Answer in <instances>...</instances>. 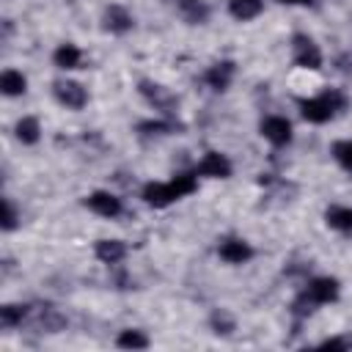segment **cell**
Masks as SVG:
<instances>
[{
  "mask_svg": "<svg viewBox=\"0 0 352 352\" xmlns=\"http://www.w3.org/2000/svg\"><path fill=\"white\" fill-rule=\"evenodd\" d=\"M195 187H198V182H195L192 173H179V176H173L170 182H148V184L143 187V201H146L148 206L162 209V206L179 201V198L195 192Z\"/></svg>",
  "mask_w": 352,
  "mask_h": 352,
  "instance_id": "1",
  "label": "cell"
},
{
  "mask_svg": "<svg viewBox=\"0 0 352 352\" xmlns=\"http://www.w3.org/2000/svg\"><path fill=\"white\" fill-rule=\"evenodd\" d=\"M297 107H300V113H302L305 121H311V124H324V121H330L336 113L346 110V96H344L341 91H336V88H327V91H322V94L314 96V99H297Z\"/></svg>",
  "mask_w": 352,
  "mask_h": 352,
  "instance_id": "2",
  "label": "cell"
},
{
  "mask_svg": "<svg viewBox=\"0 0 352 352\" xmlns=\"http://www.w3.org/2000/svg\"><path fill=\"white\" fill-rule=\"evenodd\" d=\"M138 91H140V96L148 104H154V110H160L162 116H170L173 118V113L179 107V99H176V94L170 88H165L162 82H154V80H140L138 82Z\"/></svg>",
  "mask_w": 352,
  "mask_h": 352,
  "instance_id": "3",
  "label": "cell"
},
{
  "mask_svg": "<svg viewBox=\"0 0 352 352\" xmlns=\"http://www.w3.org/2000/svg\"><path fill=\"white\" fill-rule=\"evenodd\" d=\"M292 60L300 66V69H322V50L316 47V41L305 33H294L292 36Z\"/></svg>",
  "mask_w": 352,
  "mask_h": 352,
  "instance_id": "4",
  "label": "cell"
},
{
  "mask_svg": "<svg viewBox=\"0 0 352 352\" xmlns=\"http://www.w3.org/2000/svg\"><path fill=\"white\" fill-rule=\"evenodd\" d=\"M52 94L69 110H82L88 104V91L80 82H74V80H58V82H52Z\"/></svg>",
  "mask_w": 352,
  "mask_h": 352,
  "instance_id": "5",
  "label": "cell"
},
{
  "mask_svg": "<svg viewBox=\"0 0 352 352\" xmlns=\"http://www.w3.org/2000/svg\"><path fill=\"white\" fill-rule=\"evenodd\" d=\"M102 28L110 30V33H116V36H124V33H129L135 28V19H132V14L124 6L110 3L104 8V14H102Z\"/></svg>",
  "mask_w": 352,
  "mask_h": 352,
  "instance_id": "6",
  "label": "cell"
},
{
  "mask_svg": "<svg viewBox=\"0 0 352 352\" xmlns=\"http://www.w3.org/2000/svg\"><path fill=\"white\" fill-rule=\"evenodd\" d=\"M261 135L272 143V146H289L292 143V121L283 116H267L261 121Z\"/></svg>",
  "mask_w": 352,
  "mask_h": 352,
  "instance_id": "7",
  "label": "cell"
},
{
  "mask_svg": "<svg viewBox=\"0 0 352 352\" xmlns=\"http://www.w3.org/2000/svg\"><path fill=\"white\" fill-rule=\"evenodd\" d=\"M195 176H209V179H228L231 176V162L220 151H206L204 160L195 165Z\"/></svg>",
  "mask_w": 352,
  "mask_h": 352,
  "instance_id": "8",
  "label": "cell"
},
{
  "mask_svg": "<svg viewBox=\"0 0 352 352\" xmlns=\"http://www.w3.org/2000/svg\"><path fill=\"white\" fill-rule=\"evenodd\" d=\"M234 74H236L234 60H217V63H212V66L204 72V82H206L212 91L220 94V91H226V88L231 85Z\"/></svg>",
  "mask_w": 352,
  "mask_h": 352,
  "instance_id": "9",
  "label": "cell"
},
{
  "mask_svg": "<svg viewBox=\"0 0 352 352\" xmlns=\"http://www.w3.org/2000/svg\"><path fill=\"white\" fill-rule=\"evenodd\" d=\"M85 206L94 212V214H99V217H118L121 214V198H116L113 192H104V190H96V192H91L88 198H85Z\"/></svg>",
  "mask_w": 352,
  "mask_h": 352,
  "instance_id": "10",
  "label": "cell"
},
{
  "mask_svg": "<svg viewBox=\"0 0 352 352\" xmlns=\"http://www.w3.org/2000/svg\"><path fill=\"white\" fill-rule=\"evenodd\" d=\"M305 297H308L314 305L333 302V300L338 297V280H336V278H314V280L305 286Z\"/></svg>",
  "mask_w": 352,
  "mask_h": 352,
  "instance_id": "11",
  "label": "cell"
},
{
  "mask_svg": "<svg viewBox=\"0 0 352 352\" xmlns=\"http://www.w3.org/2000/svg\"><path fill=\"white\" fill-rule=\"evenodd\" d=\"M217 253H220V258L226 264H245L253 256V248L245 239H223L220 248H217Z\"/></svg>",
  "mask_w": 352,
  "mask_h": 352,
  "instance_id": "12",
  "label": "cell"
},
{
  "mask_svg": "<svg viewBox=\"0 0 352 352\" xmlns=\"http://www.w3.org/2000/svg\"><path fill=\"white\" fill-rule=\"evenodd\" d=\"M36 327L41 333H60L66 327V316L55 305H38L36 308Z\"/></svg>",
  "mask_w": 352,
  "mask_h": 352,
  "instance_id": "13",
  "label": "cell"
},
{
  "mask_svg": "<svg viewBox=\"0 0 352 352\" xmlns=\"http://www.w3.org/2000/svg\"><path fill=\"white\" fill-rule=\"evenodd\" d=\"M94 256L102 261V264H118L124 256H126V245L121 239H99L94 245Z\"/></svg>",
  "mask_w": 352,
  "mask_h": 352,
  "instance_id": "14",
  "label": "cell"
},
{
  "mask_svg": "<svg viewBox=\"0 0 352 352\" xmlns=\"http://www.w3.org/2000/svg\"><path fill=\"white\" fill-rule=\"evenodd\" d=\"M52 63H55L58 69H63V72H69V69H80V63H82V52H80L77 44L66 41V44H60V47L52 52Z\"/></svg>",
  "mask_w": 352,
  "mask_h": 352,
  "instance_id": "15",
  "label": "cell"
},
{
  "mask_svg": "<svg viewBox=\"0 0 352 352\" xmlns=\"http://www.w3.org/2000/svg\"><path fill=\"white\" fill-rule=\"evenodd\" d=\"M184 126L176 121V118H170V116H165V118H157V121H140L138 124V132L143 135V138H154V135H173V132H182Z\"/></svg>",
  "mask_w": 352,
  "mask_h": 352,
  "instance_id": "16",
  "label": "cell"
},
{
  "mask_svg": "<svg viewBox=\"0 0 352 352\" xmlns=\"http://www.w3.org/2000/svg\"><path fill=\"white\" fill-rule=\"evenodd\" d=\"M179 14L187 25H204L212 11L204 0H179Z\"/></svg>",
  "mask_w": 352,
  "mask_h": 352,
  "instance_id": "17",
  "label": "cell"
},
{
  "mask_svg": "<svg viewBox=\"0 0 352 352\" xmlns=\"http://www.w3.org/2000/svg\"><path fill=\"white\" fill-rule=\"evenodd\" d=\"M264 11V0H228V14L236 22H250Z\"/></svg>",
  "mask_w": 352,
  "mask_h": 352,
  "instance_id": "18",
  "label": "cell"
},
{
  "mask_svg": "<svg viewBox=\"0 0 352 352\" xmlns=\"http://www.w3.org/2000/svg\"><path fill=\"white\" fill-rule=\"evenodd\" d=\"M14 132H16V140H19V143L33 146V143H38V138H41V124H38V118L25 116V118H19V121H16Z\"/></svg>",
  "mask_w": 352,
  "mask_h": 352,
  "instance_id": "19",
  "label": "cell"
},
{
  "mask_svg": "<svg viewBox=\"0 0 352 352\" xmlns=\"http://www.w3.org/2000/svg\"><path fill=\"white\" fill-rule=\"evenodd\" d=\"M0 91H3L6 96H19V94H25V91H28L25 74L16 72V69H6V72L0 74Z\"/></svg>",
  "mask_w": 352,
  "mask_h": 352,
  "instance_id": "20",
  "label": "cell"
},
{
  "mask_svg": "<svg viewBox=\"0 0 352 352\" xmlns=\"http://www.w3.org/2000/svg\"><path fill=\"white\" fill-rule=\"evenodd\" d=\"M28 311H30V305H22V302H8V305H3L0 308V327H16V324H22V319L28 316Z\"/></svg>",
  "mask_w": 352,
  "mask_h": 352,
  "instance_id": "21",
  "label": "cell"
},
{
  "mask_svg": "<svg viewBox=\"0 0 352 352\" xmlns=\"http://www.w3.org/2000/svg\"><path fill=\"white\" fill-rule=\"evenodd\" d=\"M324 220L336 231H352V209L349 206H330L324 212Z\"/></svg>",
  "mask_w": 352,
  "mask_h": 352,
  "instance_id": "22",
  "label": "cell"
},
{
  "mask_svg": "<svg viewBox=\"0 0 352 352\" xmlns=\"http://www.w3.org/2000/svg\"><path fill=\"white\" fill-rule=\"evenodd\" d=\"M209 327H212V333H217V336H231L234 327H236V322H234V316H231L226 308H214L212 316H209Z\"/></svg>",
  "mask_w": 352,
  "mask_h": 352,
  "instance_id": "23",
  "label": "cell"
},
{
  "mask_svg": "<svg viewBox=\"0 0 352 352\" xmlns=\"http://www.w3.org/2000/svg\"><path fill=\"white\" fill-rule=\"evenodd\" d=\"M116 346L121 349H146L148 346V336L140 330H121L116 338Z\"/></svg>",
  "mask_w": 352,
  "mask_h": 352,
  "instance_id": "24",
  "label": "cell"
},
{
  "mask_svg": "<svg viewBox=\"0 0 352 352\" xmlns=\"http://www.w3.org/2000/svg\"><path fill=\"white\" fill-rule=\"evenodd\" d=\"M333 157L344 170L352 173V140H336L333 143Z\"/></svg>",
  "mask_w": 352,
  "mask_h": 352,
  "instance_id": "25",
  "label": "cell"
},
{
  "mask_svg": "<svg viewBox=\"0 0 352 352\" xmlns=\"http://www.w3.org/2000/svg\"><path fill=\"white\" fill-rule=\"evenodd\" d=\"M16 223H19V214H16L14 204L8 198H3V231H14Z\"/></svg>",
  "mask_w": 352,
  "mask_h": 352,
  "instance_id": "26",
  "label": "cell"
},
{
  "mask_svg": "<svg viewBox=\"0 0 352 352\" xmlns=\"http://www.w3.org/2000/svg\"><path fill=\"white\" fill-rule=\"evenodd\" d=\"M322 349H352V338L349 336H336V338H327L319 344Z\"/></svg>",
  "mask_w": 352,
  "mask_h": 352,
  "instance_id": "27",
  "label": "cell"
},
{
  "mask_svg": "<svg viewBox=\"0 0 352 352\" xmlns=\"http://www.w3.org/2000/svg\"><path fill=\"white\" fill-rule=\"evenodd\" d=\"M336 66H338L341 72H352V52L338 55V58H336Z\"/></svg>",
  "mask_w": 352,
  "mask_h": 352,
  "instance_id": "28",
  "label": "cell"
},
{
  "mask_svg": "<svg viewBox=\"0 0 352 352\" xmlns=\"http://www.w3.org/2000/svg\"><path fill=\"white\" fill-rule=\"evenodd\" d=\"M278 3H283V6H314L316 0H278Z\"/></svg>",
  "mask_w": 352,
  "mask_h": 352,
  "instance_id": "29",
  "label": "cell"
}]
</instances>
